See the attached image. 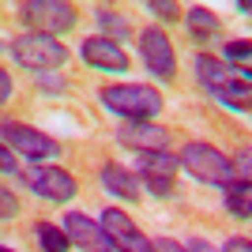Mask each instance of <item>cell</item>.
Here are the masks:
<instances>
[{
  "label": "cell",
  "mask_w": 252,
  "mask_h": 252,
  "mask_svg": "<svg viewBox=\"0 0 252 252\" xmlns=\"http://www.w3.org/2000/svg\"><path fill=\"white\" fill-rule=\"evenodd\" d=\"M0 136H4V147L11 155H23L27 162H42V158H61V143L49 139L45 132L31 125H19V121H8V125L0 128Z\"/></svg>",
  "instance_id": "obj_6"
},
{
  "label": "cell",
  "mask_w": 252,
  "mask_h": 252,
  "mask_svg": "<svg viewBox=\"0 0 252 252\" xmlns=\"http://www.w3.org/2000/svg\"><path fill=\"white\" fill-rule=\"evenodd\" d=\"M61 230L68 233V241H72V245H79V249H87V252H113V241L105 237L102 222L87 219L83 211H68L64 222H61Z\"/></svg>",
  "instance_id": "obj_11"
},
{
  "label": "cell",
  "mask_w": 252,
  "mask_h": 252,
  "mask_svg": "<svg viewBox=\"0 0 252 252\" xmlns=\"http://www.w3.org/2000/svg\"><path fill=\"white\" fill-rule=\"evenodd\" d=\"M185 19H189V31L196 34L200 42L211 38V34H219V19H215V11H211V8H192Z\"/></svg>",
  "instance_id": "obj_17"
},
{
  "label": "cell",
  "mask_w": 252,
  "mask_h": 252,
  "mask_svg": "<svg viewBox=\"0 0 252 252\" xmlns=\"http://www.w3.org/2000/svg\"><path fill=\"white\" fill-rule=\"evenodd\" d=\"M0 49H4V45H0Z\"/></svg>",
  "instance_id": "obj_28"
},
{
  "label": "cell",
  "mask_w": 252,
  "mask_h": 252,
  "mask_svg": "<svg viewBox=\"0 0 252 252\" xmlns=\"http://www.w3.org/2000/svg\"><path fill=\"white\" fill-rule=\"evenodd\" d=\"M151 252H189V249L177 245L173 237H158V241H151Z\"/></svg>",
  "instance_id": "obj_22"
},
{
  "label": "cell",
  "mask_w": 252,
  "mask_h": 252,
  "mask_svg": "<svg viewBox=\"0 0 252 252\" xmlns=\"http://www.w3.org/2000/svg\"><path fill=\"white\" fill-rule=\"evenodd\" d=\"M15 215H19V200L8 189H0V219H15Z\"/></svg>",
  "instance_id": "obj_21"
},
{
  "label": "cell",
  "mask_w": 252,
  "mask_h": 252,
  "mask_svg": "<svg viewBox=\"0 0 252 252\" xmlns=\"http://www.w3.org/2000/svg\"><path fill=\"white\" fill-rule=\"evenodd\" d=\"M117 139L128 143V147H136V151H166L169 132L162 125H151V121H125L117 128Z\"/></svg>",
  "instance_id": "obj_13"
},
{
  "label": "cell",
  "mask_w": 252,
  "mask_h": 252,
  "mask_svg": "<svg viewBox=\"0 0 252 252\" xmlns=\"http://www.w3.org/2000/svg\"><path fill=\"white\" fill-rule=\"evenodd\" d=\"M102 185L113 192V196L128 200V203L139 200V177L128 173V169H121V166H102Z\"/></svg>",
  "instance_id": "obj_14"
},
{
  "label": "cell",
  "mask_w": 252,
  "mask_h": 252,
  "mask_svg": "<svg viewBox=\"0 0 252 252\" xmlns=\"http://www.w3.org/2000/svg\"><path fill=\"white\" fill-rule=\"evenodd\" d=\"M102 230H105V237L113 241V252H151V241L143 237V230L128 219L125 211L109 207L102 215Z\"/></svg>",
  "instance_id": "obj_9"
},
{
  "label": "cell",
  "mask_w": 252,
  "mask_h": 252,
  "mask_svg": "<svg viewBox=\"0 0 252 252\" xmlns=\"http://www.w3.org/2000/svg\"><path fill=\"white\" fill-rule=\"evenodd\" d=\"M196 75H200V83L207 87L211 94H219L230 109L249 113V105H252V83H249V75L226 68L222 61H215V57H207V53L196 57Z\"/></svg>",
  "instance_id": "obj_1"
},
{
  "label": "cell",
  "mask_w": 252,
  "mask_h": 252,
  "mask_svg": "<svg viewBox=\"0 0 252 252\" xmlns=\"http://www.w3.org/2000/svg\"><path fill=\"white\" fill-rule=\"evenodd\" d=\"M139 57L147 64V72L158 79H173V42L166 38V31L147 27L139 34Z\"/></svg>",
  "instance_id": "obj_10"
},
{
  "label": "cell",
  "mask_w": 252,
  "mask_h": 252,
  "mask_svg": "<svg viewBox=\"0 0 252 252\" xmlns=\"http://www.w3.org/2000/svg\"><path fill=\"white\" fill-rule=\"evenodd\" d=\"M34 230H38V241H42L45 252H68V249H72L68 233H64L61 226H53V222H38Z\"/></svg>",
  "instance_id": "obj_16"
},
{
  "label": "cell",
  "mask_w": 252,
  "mask_h": 252,
  "mask_svg": "<svg viewBox=\"0 0 252 252\" xmlns=\"http://www.w3.org/2000/svg\"><path fill=\"white\" fill-rule=\"evenodd\" d=\"M102 102L109 113L125 117V121H151L155 113H162V94L147 83H117L102 87Z\"/></svg>",
  "instance_id": "obj_2"
},
{
  "label": "cell",
  "mask_w": 252,
  "mask_h": 252,
  "mask_svg": "<svg viewBox=\"0 0 252 252\" xmlns=\"http://www.w3.org/2000/svg\"><path fill=\"white\" fill-rule=\"evenodd\" d=\"M94 19L102 23V31H105L102 38H113V42H121V38L128 34V23L121 19V15H117L113 8H98V15H94Z\"/></svg>",
  "instance_id": "obj_18"
},
{
  "label": "cell",
  "mask_w": 252,
  "mask_h": 252,
  "mask_svg": "<svg viewBox=\"0 0 252 252\" xmlns=\"http://www.w3.org/2000/svg\"><path fill=\"white\" fill-rule=\"evenodd\" d=\"M226 211L230 215H237V219H249L252 215V189L249 181H233V185H226Z\"/></svg>",
  "instance_id": "obj_15"
},
{
  "label": "cell",
  "mask_w": 252,
  "mask_h": 252,
  "mask_svg": "<svg viewBox=\"0 0 252 252\" xmlns=\"http://www.w3.org/2000/svg\"><path fill=\"white\" fill-rule=\"evenodd\" d=\"M139 177L147 181V189L155 196H173V177H177V155L166 151H139Z\"/></svg>",
  "instance_id": "obj_8"
},
{
  "label": "cell",
  "mask_w": 252,
  "mask_h": 252,
  "mask_svg": "<svg viewBox=\"0 0 252 252\" xmlns=\"http://www.w3.org/2000/svg\"><path fill=\"white\" fill-rule=\"evenodd\" d=\"M23 181H27V189L34 196H42L49 203H68L75 196V177L61 166H34L23 173Z\"/></svg>",
  "instance_id": "obj_7"
},
{
  "label": "cell",
  "mask_w": 252,
  "mask_h": 252,
  "mask_svg": "<svg viewBox=\"0 0 252 252\" xmlns=\"http://www.w3.org/2000/svg\"><path fill=\"white\" fill-rule=\"evenodd\" d=\"M19 169V162H15V155H11L4 143H0V173H15Z\"/></svg>",
  "instance_id": "obj_23"
},
{
  "label": "cell",
  "mask_w": 252,
  "mask_h": 252,
  "mask_svg": "<svg viewBox=\"0 0 252 252\" xmlns=\"http://www.w3.org/2000/svg\"><path fill=\"white\" fill-rule=\"evenodd\" d=\"M8 98H11V75L0 68V102H8Z\"/></svg>",
  "instance_id": "obj_25"
},
{
  "label": "cell",
  "mask_w": 252,
  "mask_h": 252,
  "mask_svg": "<svg viewBox=\"0 0 252 252\" xmlns=\"http://www.w3.org/2000/svg\"><path fill=\"white\" fill-rule=\"evenodd\" d=\"M147 8L155 11V15H162L166 23H177V15H181V11H177V4H169V0H151Z\"/></svg>",
  "instance_id": "obj_20"
},
{
  "label": "cell",
  "mask_w": 252,
  "mask_h": 252,
  "mask_svg": "<svg viewBox=\"0 0 252 252\" xmlns=\"http://www.w3.org/2000/svg\"><path fill=\"white\" fill-rule=\"evenodd\" d=\"M0 252H11V249H0Z\"/></svg>",
  "instance_id": "obj_27"
},
{
  "label": "cell",
  "mask_w": 252,
  "mask_h": 252,
  "mask_svg": "<svg viewBox=\"0 0 252 252\" xmlns=\"http://www.w3.org/2000/svg\"><path fill=\"white\" fill-rule=\"evenodd\" d=\"M8 49H11V57H15L23 68H31V72H53V68H61V64L68 61V49H64L57 38L34 34V31L19 34Z\"/></svg>",
  "instance_id": "obj_4"
},
{
  "label": "cell",
  "mask_w": 252,
  "mask_h": 252,
  "mask_svg": "<svg viewBox=\"0 0 252 252\" xmlns=\"http://www.w3.org/2000/svg\"><path fill=\"white\" fill-rule=\"evenodd\" d=\"M19 19L27 23V27H34V34L57 38V34L75 27L79 11H75V4H68V0H27V4H19Z\"/></svg>",
  "instance_id": "obj_5"
},
{
  "label": "cell",
  "mask_w": 252,
  "mask_h": 252,
  "mask_svg": "<svg viewBox=\"0 0 252 252\" xmlns=\"http://www.w3.org/2000/svg\"><path fill=\"white\" fill-rule=\"evenodd\" d=\"M181 166L189 169L192 177L207 181V185H233L237 181V166L219 147H211V143H185Z\"/></svg>",
  "instance_id": "obj_3"
},
{
  "label": "cell",
  "mask_w": 252,
  "mask_h": 252,
  "mask_svg": "<svg viewBox=\"0 0 252 252\" xmlns=\"http://www.w3.org/2000/svg\"><path fill=\"white\" fill-rule=\"evenodd\" d=\"M222 252H252V245H249V237H230Z\"/></svg>",
  "instance_id": "obj_24"
},
{
  "label": "cell",
  "mask_w": 252,
  "mask_h": 252,
  "mask_svg": "<svg viewBox=\"0 0 252 252\" xmlns=\"http://www.w3.org/2000/svg\"><path fill=\"white\" fill-rule=\"evenodd\" d=\"M226 57H230L233 64H241V75H249V64H252L249 42H230V45H226Z\"/></svg>",
  "instance_id": "obj_19"
},
{
  "label": "cell",
  "mask_w": 252,
  "mask_h": 252,
  "mask_svg": "<svg viewBox=\"0 0 252 252\" xmlns=\"http://www.w3.org/2000/svg\"><path fill=\"white\" fill-rule=\"evenodd\" d=\"M79 57H83L91 68H105V72H125L128 68V53L121 49V42L102 38V34L87 38V42L79 45Z\"/></svg>",
  "instance_id": "obj_12"
},
{
  "label": "cell",
  "mask_w": 252,
  "mask_h": 252,
  "mask_svg": "<svg viewBox=\"0 0 252 252\" xmlns=\"http://www.w3.org/2000/svg\"><path fill=\"white\" fill-rule=\"evenodd\" d=\"M189 252H215V249H211L207 241H192V245H189Z\"/></svg>",
  "instance_id": "obj_26"
}]
</instances>
